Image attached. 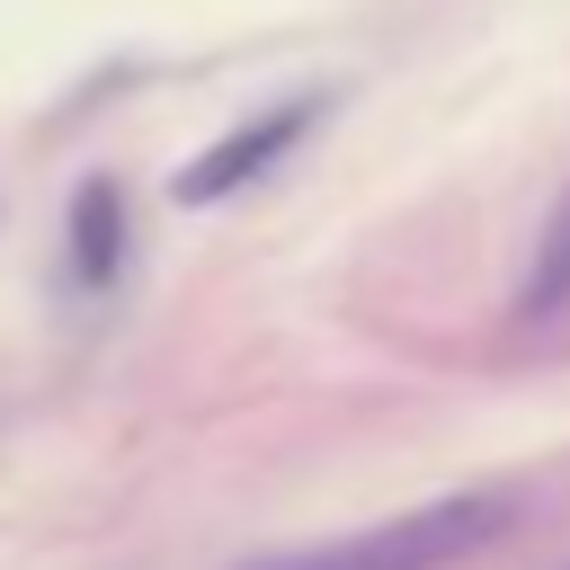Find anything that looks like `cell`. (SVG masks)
Returning <instances> with one entry per match:
<instances>
[{
  "label": "cell",
  "instance_id": "obj_1",
  "mask_svg": "<svg viewBox=\"0 0 570 570\" xmlns=\"http://www.w3.org/2000/svg\"><path fill=\"white\" fill-rule=\"evenodd\" d=\"M508 499L499 490H454V499H419L383 525H356V534H330L312 552H285V561H258V570H463L481 543L508 534Z\"/></svg>",
  "mask_w": 570,
  "mask_h": 570
},
{
  "label": "cell",
  "instance_id": "obj_2",
  "mask_svg": "<svg viewBox=\"0 0 570 570\" xmlns=\"http://www.w3.org/2000/svg\"><path fill=\"white\" fill-rule=\"evenodd\" d=\"M312 116H321V98H276L267 116H249V125H232L223 142H205L178 178H169V196L178 205H223V196H240L249 178H267L303 134H312Z\"/></svg>",
  "mask_w": 570,
  "mask_h": 570
},
{
  "label": "cell",
  "instance_id": "obj_3",
  "mask_svg": "<svg viewBox=\"0 0 570 570\" xmlns=\"http://www.w3.org/2000/svg\"><path fill=\"white\" fill-rule=\"evenodd\" d=\"M125 267V187L116 178H80L71 187V276L107 285Z\"/></svg>",
  "mask_w": 570,
  "mask_h": 570
},
{
  "label": "cell",
  "instance_id": "obj_4",
  "mask_svg": "<svg viewBox=\"0 0 570 570\" xmlns=\"http://www.w3.org/2000/svg\"><path fill=\"white\" fill-rule=\"evenodd\" d=\"M517 312H525V321L570 312V187L552 196V214H543V232H534V258H525V294H517Z\"/></svg>",
  "mask_w": 570,
  "mask_h": 570
}]
</instances>
